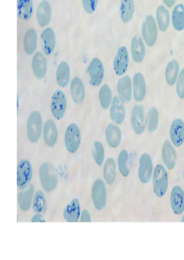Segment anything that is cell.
Returning <instances> with one entry per match:
<instances>
[{
    "label": "cell",
    "instance_id": "6da1fadb",
    "mask_svg": "<svg viewBox=\"0 0 184 260\" xmlns=\"http://www.w3.org/2000/svg\"><path fill=\"white\" fill-rule=\"evenodd\" d=\"M152 179L154 193L159 198H163L167 192L169 184L168 174L163 165L158 164L156 166Z\"/></svg>",
    "mask_w": 184,
    "mask_h": 260
},
{
    "label": "cell",
    "instance_id": "7a4b0ae2",
    "mask_svg": "<svg viewBox=\"0 0 184 260\" xmlns=\"http://www.w3.org/2000/svg\"><path fill=\"white\" fill-rule=\"evenodd\" d=\"M67 98L60 90H56L51 97L50 108L53 117L60 120L64 117L67 109Z\"/></svg>",
    "mask_w": 184,
    "mask_h": 260
},
{
    "label": "cell",
    "instance_id": "3957f363",
    "mask_svg": "<svg viewBox=\"0 0 184 260\" xmlns=\"http://www.w3.org/2000/svg\"><path fill=\"white\" fill-rule=\"evenodd\" d=\"M42 129V118L39 111H33L27 121V135L30 142H37L40 138Z\"/></svg>",
    "mask_w": 184,
    "mask_h": 260
},
{
    "label": "cell",
    "instance_id": "277c9868",
    "mask_svg": "<svg viewBox=\"0 0 184 260\" xmlns=\"http://www.w3.org/2000/svg\"><path fill=\"white\" fill-rule=\"evenodd\" d=\"M39 178L42 188L46 191L53 190L57 184V178L53 166L48 163L43 164L39 169Z\"/></svg>",
    "mask_w": 184,
    "mask_h": 260
},
{
    "label": "cell",
    "instance_id": "5b68a950",
    "mask_svg": "<svg viewBox=\"0 0 184 260\" xmlns=\"http://www.w3.org/2000/svg\"><path fill=\"white\" fill-rule=\"evenodd\" d=\"M81 140V133L79 126L75 123L70 124L65 135V144L68 151L71 153L76 152L80 147Z\"/></svg>",
    "mask_w": 184,
    "mask_h": 260
},
{
    "label": "cell",
    "instance_id": "8992f818",
    "mask_svg": "<svg viewBox=\"0 0 184 260\" xmlns=\"http://www.w3.org/2000/svg\"><path fill=\"white\" fill-rule=\"evenodd\" d=\"M87 71L90 84L93 87L100 86L104 76V66L100 59L93 58L89 64Z\"/></svg>",
    "mask_w": 184,
    "mask_h": 260
},
{
    "label": "cell",
    "instance_id": "52a82bcc",
    "mask_svg": "<svg viewBox=\"0 0 184 260\" xmlns=\"http://www.w3.org/2000/svg\"><path fill=\"white\" fill-rule=\"evenodd\" d=\"M92 197L95 208L98 211L102 210L106 204L107 192L105 184L102 179H97L94 182Z\"/></svg>",
    "mask_w": 184,
    "mask_h": 260
},
{
    "label": "cell",
    "instance_id": "ba28073f",
    "mask_svg": "<svg viewBox=\"0 0 184 260\" xmlns=\"http://www.w3.org/2000/svg\"><path fill=\"white\" fill-rule=\"evenodd\" d=\"M33 175V168L30 161L21 160L17 168V185L19 189H24L29 184Z\"/></svg>",
    "mask_w": 184,
    "mask_h": 260
},
{
    "label": "cell",
    "instance_id": "9c48e42d",
    "mask_svg": "<svg viewBox=\"0 0 184 260\" xmlns=\"http://www.w3.org/2000/svg\"><path fill=\"white\" fill-rule=\"evenodd\" d=\"M142 32L146 44L149 47L154 46L158 38V29L155 20L152 16H148L146 18Z\"/></svg>",
    "mask_w": 184,
    "mask_h": 260
},
{
    "label": "cell",
    "instance_id": "30bf717a",
    "mask_svg": "<svg viewBox=\"0 0 184 260\" xmlns=\"http://www.w3.org/2000/svg\"><path fill=\"white\" fill-rule=\"evenodd\" d=\"M130 62V55L125 46L120 47L114 57L113 66L116 75L122 76L127 73Z\"/></svg>",
    "mask_w": 184,
    "mask_h": 260
},
{
    "label": "cell",
    "instance_id": "8fae6325",
    "mask_svg": "<svg viewBox=\"0 0 184 260\" xmlns=\"http://www.w3.org/2000/svg\"><path fill=\"white\" fill-rule=\"evenodd\" d=\"M153 173V164L151 157L147 153L143 154L140 159L138 176L140 181L148 183Z\"/></svg>",
    "mask_w": 184,
    "mask_h": 260
},
{
    "label": "cell",
    "instance_id": "7c38bea8",
    "mask_svg": "<svg viewBox=\"0 0 184 260\" xmlns=\"http://www.w3.org/2000/svg\"><path fill=\"white\" fill-rule=\"evenodd\" d=\"M131 122L134 131L136 134L141 135L144 133L146 129V120L143 106L136 105L133 107L131 115Z\"/></svg>",
    "mask_w": 184,
    "mask_h": 260
},
{
    "label": "cell",
    "instance_id": "4fadbf2b",
    "mask_svg": "<svg viewBox=\"0 0 184 260\" xmlns=\"http://www.w3.org/2000/svg\"><path fill=\"white\" fill-rule=\"evenodd\" d=\"M170 206L173 213L177 216L184 212V190L178 185H174L171 189L170 197Z\"/></svg>",
    "mask_w": 184,
    "mask_h": 260
},
{
    "label": "cell",
    "instance_id": "5bb4252c",
    "mask_svg": "<svg viewBox=\"0 0 184 260\" xmlns=\"http://www.w3.org/2000/svg\"><path fill=\"white\" fill-rule=\"evenodd\" d=\"M170 138L173 146L181 147L184 143V122L180 118L173 120L170 128Z\"/></svg>",
    "mask_w": 184,
    "mask_h": 260
},
{
    "label": "cell",
    "instance_id": "9a60e30c",
    "mask_svg": "<svg viewBox=\"0 0 184 260\" xmlns=\"http://www.w3.org/2000/svg\"><path fill=\"white\" fill-rule=\"evenodd\" d=\"M124 103L118 96H115L111 103L110 118L114 123L118 124L124 122L126 118V109Z\"/></svg>",
    "mask_w": 184,
    "mask_h": 260
},
{
    "label": "cell",
    "instance_id": "2e32d148",
    "mask_svg": "<svg viewBox=\"0 0 184 260\" xmlns=\"http://www.w3.org/2000/svg\"><path fill=\"white\" fill-rule=\"evenodd\" d=\"M41 46L43 52L47 55L52 54L56 45V36L51 28H45L40 36Z\"/></svg>",
    "mask_w": 184,
    "mask_h": 260
},
{
    "label": "cell",
    "instance_id": "e0dca14e",
    "mask_svg": "<svg viewBox=\"0 0 184 260\" xmlns=\"http://www.w3.org/2000/svg\"><path fill=\"white\" fill-rule=\"evenodd\" d=\"M52 9L47 0L41 2L37 10L36 18L38 25L42 28L47 26L52 18Z\"/></svg>",
    "mask_w": 184,
    "mask_h": 260
},
{
    "label": "cell",
    "instance_id": "ac0fdd59",
    "mask_svg": "<svg viewBox=\"0 0 184 260\" xmlns=\"http://www.w3.org/2000/svg\"><path fill=\"white\" fill-rule=\"evenodd\" d=\"M81 214V207L78 199H73L67 206L64 213L65 219L69 223H77Z\"/></svg>",
    "mask_w": 184,
    "mask_h": 260
},
{
    "label": "cell",
    "instance_id": "d6986e66",
    "mask_svg": "<svg viewBox=\"0 0 184 260\" xmlns=\"http://www.w3.org/2000/svg\"><path fill=\"white\" fill-rule=\"evenodd\" d=\"M132 84L131 79L129 76L121 78L117 85L118 97L125 103L131 101L132 97Z\"/></svg>",
    "mask_w": 184,
    "mask_h": 260
},
{
    "label": "cell",
    "instance_id": "ffe728a7",
    "mask_svg": "<svg viewBox=\"0 0 184 260\" xmlns=\"http://www.w3.org/2000/svg\"><path fill=\"white\" fill-rule=\"evenodd\" d=\"M162 157L166 168L169 170H172L176 162V153L173 146L168 140L165 141L163 144Z\"/></svg>",
    "mask_w": 184,
    "mask_h": 260
},
{
    "label": "cell",
    "instance_id": "44dd1931",
    "mask_svg": "<svg viewBox=\"0 0 184 260\" xmlns=\"http://www.w3.org/2000/svg\"><path fill=\"white\" fill-rule=\"evenodd\" d=\"M32 67L37 78L41 79L45 76L47 69V60L41 52H37L34 54L32 58Z\"/></svg>",
    "mask_w": 184,
    "mask_h": 260
},
{
    "label": "cell",
    "instance_id": "7402d4cb",
    "mask_svg": "<svg viewBox=\"0 0 184 260\" xmlns=\"http://www.w3.org/2000/svg\"><path fill=\"white\" fill-rule=\"evenodd\" d=\"M43 139L45 144L49 147L55 145L58 137V133L55 122L52 119H48L43 128Z\"/></svg>",
    "mask_w": 184,
    "mask_h": 260
},
{
    "label": "cell",
    "instance_id": "603a6c76",
    "mask_svg": "<svg viewBox=\"0 0 184 260\" xmlns=\"http://www.w3.org/2000/svg\"><path fill=\"white\" fill-rule=\"evenodd\" d=\"M71 78V68L66 61H61L57 67L56 72V80L58 85L65 88L70 83Z\"/></svg>",
    "mask_w": 184,
    "mask_h": 260
},
{
    "label": "cell",
    "instance_id": "cb8c5ba5",
    "mask_svg": "<svg viewBox=\"0 0 184 260\" xmlns=\"http://www.w3.org/2000/svg\"><path fill=\"white\" fill-rule=\"evenodd\" d=\"M146 83L145 77L140 73H137L134 78V96L137 102L142 101L146 94Z\"/></svg>",
    "mask_w": 184,
    "mask_h": 260
},
{
    "label": "cell",
    "instance_id": "d4e9b609",
    "mask_svg": "<svg viewBox=\"0 0 184 260\" xmlns=\"http://www.w3.org/2000/svg\"><path fill=\"white\" fill-rule=\"evenodd\" d=\"M105 137L108 145L112 148H116L121 142V130L117 125L109 123L106 128Z\"/></svg>",
    "mask_w": 184,
    "mask_h": 260
},
{
    "label": "cell",
    "instance_id": "484cf974",
    "mask_svg": "<svg viewBox=\"0 0 184 260\" xmlns=\"http://www.w3.org/2000/svg\"><path fill=\"white\" fill-rule=\"evenodd\" d=\"M131 52L133 58L136 62L140 63L144 60L146 55V47L140 36L136 35L133 38Z\"/></svg>",
    "mask_w": 184,
    "mask_h": 260
},
{
    "label": "cell",
    "instance_id": "4316f807",
    "mask_svg": "<svg viewBox=\"0 0 184 260\" xmlns=\"http://www.w3.org/2000/svg\"><path fill=\"white\" fill-rule=\"evenodd\" d=\"M71 93L74 101L77 104L82 103L86 96L85 88L82 80L78 78H75L71 83Z\"/></svg>",
    "mask_w": 184,
    "mask_h": 260
},
{
    "label": "cell",
    "instance_id": "83f0119b",
    "mask_svg": "<svg viewBox=\"0 0 184 260\" xmlns=\"http://www.w3.org/2000/svg\"><path fill=\"white\" fill-rule=\"evenodd\" d=\"M17 11L20 20L24 22L29 21L34 11L33 0H17Z\"/></svg>",
    "mask_w": 184,
    "mask_h": 260
},
{
    "label": "cell",
    "instance_id": "f1b7e54d",
    "mask_svg": "<svg viewBox=\"0 0 184 260\" xmlns=\"http://www.w3.org/2000/svg\"><path fill=\"white\" fill-rule=\"evenodd\" d=\"M135 13L134 0H121L119 15L121 20L125 23H130L133 19Z\"/></svg>",
    "mask_w": 184,
    "mask_h": 260
},
{
    "label": "cell",
    "instance_id": "f546056e",
    "mask_svg": "<svg viewBox=\"0 0 184 260\" xmlns=\"http://www.w3.org/2000/svg\"><path fill=\"white\" fill-rule=\"evenodd\" d=\"M38 42V35L34 28L28 29L26 32L24 38V47L25 51L28 54H32L35 51Z\"/></svg>",
    "mask_w": 184,
    "mask_h": 260
},
{
    "label": "cell",
    "instance_id": "4dcf8cb0",
    "mask_svg": "<svg viewBox=\"0 0 184 260\" xmlns=\"http://www.w3.org/2000/svg\"><path fill=\"white\" fill-rule=\"evenodd\" d=\"M34 192V187L33 184H31L26 190L20 192L18 200L19 205L23 211L27 212L30 209Z\"/></svg>",
    "mask_w": 184,
    "mask_h": 260
},
{
    "label": "cell",
    "instance_id": "1f68e13d",
    "mask_svg": "<svg viewBox=\"0 0 184 260\" xmlns=\"http://www.w3.org/2000/svg\"><path fill=\"white\" fill-rule=\"evenodd\" d=\"M172 23L174 29L177 31L184 30V6L178 4L175 7L172 13Z\"/></svg>",
    "mask_w": 184,
    "mask_h": 260
},
{
    "label": "cell",
    "instance_id": "d6a6232c",
    "mask_svg": "<svg viewBox=\"0 0 184 260\" xmlns=\"http://www.w3.org/2000/svg\"><path fill=\"white\" fill-rule=\"evenodd\" d=\"M116 176V166L115 160L111 158H108L104 166L103 176L106 182L108 184H112Z\"/></svg>",
    "mask_w": 184,
    "mask_h": 260
},
{
    "label": "cell",
    "instance_id": "836d02e7",
    "mask_svg": "<svg viewBox=\"0 0 184 260\" xmlns=\"http://www.w3.org/2000/svg\"><path fill=\"white\" fill-rule=\"evenodd\" d=\"M179 72V65L175 59L168 62L165 71V79L167 84L170 86L175 83Z\"/></svg>",
    "mask_w": 184,
    "mask_h": 260
},
{
    "label": "cell",
    "instance_id": "e575fe53",
    "mask_svg": "<svg viewBox=\"0 0 184 260\" xmlns=\"http://www.w3.org/2000/svg\"><path fill=\"white\" fill-rule=\"evenodd\" d=\"M156 19L159 29L162 32L166 31L169 25L170 17L168 10L164 7L161 6L158 8Z\"/></svg>",
    "mask_w": 184,
    "mask_h": 260
},
{
    "label": "cell",
    "instance_id": "d590c367",
    "mask_svg": "<svg viewBox=\"0 0 184 260\" xmlns=\"http://www.w3.org/2000/svg\"><path fill=\"white\" fill-rule=\"evenodd\" d=\"M32 204L33 209L36 213L42 214L46 212L47 202L45 195L43 191L41 190L36 191Z\"/></svg>",
    "mask_w": 184,
    "mask_h": 260
},
{
    "label": "cell",
    "instance_id": "8d00e7d4",
    "mask_svg": "<svg viewBox=\"0 0 184 260\" xmlns=\"http://www.w3.org/2000/svg\"><path fill=\"white\" fill-rule=\"evenodd\" d=\"M130 155L126 150H121L118 157L117 164L119 171L121 175L127 177L129 176L130 171L129 167V161Z\"/></svg>",
    "mask_w": 184,
    "mask_h": 260
},
{
    "label": "cell",
    "instance_id": "74e56055",
    "mask_svg": "<svg viewBox=\"0 0 184 260\" xmlns=\"http://www.w3.org/2000/svg\"><path fill=\"white\" fill-rule=\"evenodd\" d=\"M99 102L101 107L104 109H107L109 107L112 99V91L110 87L106 84L101 88L99 94Z\"/></svg>",
    "mask_w": 184,
    "mask_h": 260
},
{
    "label": "cell",
    "instance_id": "f35d334b",
    "mask_svg": "<svg viewBox=\"0 0 184 260\" xmlns=\"http://www.w3.org/2000/svg\"><path fill=\"white\" fill-rule=\"evenodd\" d=\"M93 156L95 161L99 166H101L105 159V149L102 144L96 141L93 145Z\"/></svg>",
    "mask_w": 184,
    "mask_h": 260
},
{
    "label": "cell",
    "instance_id": "ab89813d",
    "mask_svg": "<svg viewBox=\"0 0 184 260\" xmlns=\"http://www.w3.org/2000/svg\"><path fill=\"white\" fill-rule=\"evenodd\" d=\"M159 123V112L156 107H152L148 114V128L153 133L157 129Z\"/></svg>",
    "mask_w": 184,
    "mask_h": 260
},
{
    "label": "cell",
    "instance_id": "60d3db41",
    "mask_svg": "<svg viewBox=\"0 0 184 260\" xmlns=\"http://www.w3.org/2000/svg\"><path fill=\"white\" fill-rule=\"evenodd\" d=\"M98 0H82L85 11L88 14H93L96 10Z\"/></svg>",
    "mask_w": 184,
    "mask_h": 260
},
{
    "label": "cell",
    "instance_id": "b9f144b4",
    "mask_svg": "<svg viewBox=\"0 0 184 260\" xmlns=\"http://www.w3.org/2000/svg\"><path fill=\"white\" fill-rule=\"evenodd\" d=\"M176 93L180 98L184 99V69L181 70L177 82Z\"/></svg>",
    "mask_w": 184,
    "mask_h": 260
},
{
    "label": "cell",
    "instance_id": "7bdbcfd3",
    "mask_svg": "<svg viewBox=\"0 0 184 260\" xmlns=\"http://www.w3.org/2000/svg\"><path fill=\"white\" fill-rule=\"evenodd\" d=\"M80 221H81V222H88V223L92 222L91 215L88 210H85L83 211L82 216H81V218Z\"/></svg>",
    "mask_w": 184,
    "mask_h": 260
},
{
    "label": "cell",
    "instance_id": "ee69618b",
    "mask_svg": "<svg viewBox=\"0 0 184 260\" xmlns=\"http://www.w3.org/2000/svg\"><path fill=\"white\" fill-rule=\"evenodd\" d=\"M31 222L33 223H45L46 221L41 214L37 213L32 218Z\"/></svg>",
    "mask_w": 184,
    "mask_h": 260
},
{
    "label": "cell",
    "instance_id": "f6af8a7d",
    "mask_svg": "<svg viewBox=\"0 0 184 260\" xmlns=\"http://www.w3.org/2000/svg\"><path fill=\"white\" fill-rule=\"evenodd\" d=\"M163 2L167 7L170 8L174 5L176 0H163Z\"/></svg>",
    "mask_w": 184,
    "mask_h": 260
},
{
    "label": "cell",
    "instance_id": "bcb514c9",
    "mask_svg": "<svg viewBox=\"0 0 184 260\" xmlns=\"http://www.w3.org/2000/svg\"><path fill=\"white\" fill-rule=\"evenodd\" d=\"M181 222H183L184 223V215L181 219Z\"/></svg>",
    "mask_w": 184,
    "mask_h": 260
}]
</instances>
